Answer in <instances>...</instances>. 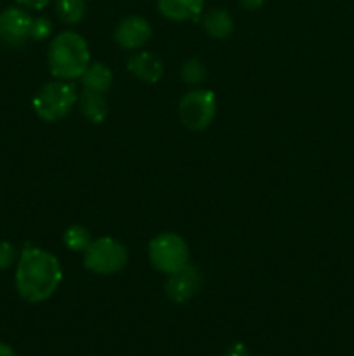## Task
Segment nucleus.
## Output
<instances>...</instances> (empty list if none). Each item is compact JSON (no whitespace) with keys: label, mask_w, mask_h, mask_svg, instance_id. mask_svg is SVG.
Listing matches in <instances>:
<instances>
[{"label":"nucleus","mask_w":354,"mask_h":356,"mask_svg":"<svg viewBox=\"0 0 354 356\" xmlns=\"http://www.w3.org/2000/svg\"><path fill=\"white\" fill-rule=\"evenodd\" d=\"M62 270L58 257L40 247H24L16 268V291L26 302L47 301L59 289Z\"/></svg>","instance_id":"f257e3e1"},{"label":"nucleus","mask_w":354,"mask_h":356,"mask_svg":"<svg viewBox=\"0 0 354 356\" xmlns=\"http://www.w3.org/2000/svg\"><path fill=\"white\" fill-rule=\"evenodd\" d=\"M47 65L54 79H80L90 65V51L85 38L76 31L59 33L49 45Z\"/></svg>","instance_id":"f03ea898"},{"label":"nucleus","mask_w":354,"mask_h":356,"mask_svg":"<svg viewBox=\"0 0 354 356\" xmlns=\"http://www.w3.org/2000/svg\"><path fill=\"white\" fill-rule=\"evenodd\" d=\"M78 101L75 86L68 80H52L42 86L33 97V111L44 122H59L68 117Z\"/></svg>","instance_id":"7ed1b4c3"},{"label":"nucleus","mask_w":354,"mask_h":356,"mask_svg":"<svg viewBox=\"0 0 354 356\" xmlns=\"http://www.w3.org/2000/svg\"><path fill=\"white\" fill-rule=\"evenodd\" d=\"M148 256L155 270L172 275L189 264V247L177 233H160L149 242Z\"/></svg>","instance_id":"20e7f679"},{"label":"nucleus","mask_w":354,"mask_h":356,"mask_svg":"<svg viewBox=\"0 0 354 356\" xmlns=\"http://www.w3.org/2000/svg\"><path fill=\"white\" fill-rule=\"evenodd\" d=\"M128 252L124 243L111 236H99L92 240L83 252V266L96 275L110 277L125 268Z\"/></svg>","instance_id":"39448f33"},{"label":"nucleus","mask_w":354,"mask_h":356,"mask_svg":"<svg viewBox=\"0 0 354 356\" xmlns=\"http://www.w3.org/2000/svg\"><path fill=\"white\" fill-rule=\"evenodd\" d=\"M179 118L183 125L189 131H203L214 122L217 113V97L210 89L189 90L180 99Z\"/></svg>","instance_id":"423d86ee"},{"label":"nucleus","mask_w":354,"mask_h":356,"mask_svg":"<svg viewBox=\"0 0 354 356\" xmlns=\"http://www.w3.org/2000/svg\"><path fill=\"white\" fill-rule=\"evenodd\" d=\"M31 21L24 7H7L0 13V40L9 45H21L30 38Z\"/></svg>","instance_id":"0eeeda50"},{"label":"nucleus","mask_w":354,"mask_h":356,"mask_svg":"<svg viewBox=\"0 0 354 356\" xmlns=\"http://www.w3.org/2000/svg\"><path fill=\"white\" fill-rule=\"evenodd\" d=\"M151 24H149L144 17L127 16L117 24L113 37L115 42H117L120 47L128 49V51H135V49L142 47V45L151 38Z\"/></svg>","instance_id":"6e6552de"},{"label":"nucleus","mask_w":354,"mask_h":356,"mask_svg":"<svg viewBox=\"0 0 354 356\" xmlns=\"http://www.w3.org/2000/svg\"><path fill=\"white\" fill-rule=\"evenodd\" d=\"M201 287V277L200 271L194 266L187 264L186 268L179 270L177 273L169 275L165 284L167 296L172 299L177 305H183V302L189 301L191 298L196 296V292Z\"/></svg>","instance_id":"1a4fd4ad"},{"label":"nucleus","mask_w":354,"mask_h":356,"mask_svg":"<svg viewBox=\"0 0 354 356\" xmlns=\"http://www.w3.org/2000/svg\"><path fill=\"white\" fill-rule=\"evenodd\" d=\"M127 70L141 82L156 83L163 76L165 66H163V61L155 52L139 51L128 58Z\"/></svg>","instance_id":"9d476101"},{"label":"nucleus","mask_w":354,"mask_h":356,"mask_svg":"<svg viewBox=\"0 0 354 356\" xmlns=\"http://www.w3.org/2000/svg\"><path fill=\"white\" fill-rule=\"evenodd\" d=\"M205 0H158V10L170 21L200 19Z\"/></svg>","instance_id":"9b49d317"},{"label":"nucleus","mask_w":354,"mask_h":356,"mask_svg":"<svg viewBox=\"0 0 354 356\" xmlns=\"http://www.w3.org/2000/svg\"><path fill=\"white\" fill-rule=\"evenodd\" d=\"M200 23L205 33L210 35L212 38H217V40H224L235 30V21L226 9L207 10L205 14H201Z\"/></svg>","instance_id":"f8f14e48"},{"label":"nucleus","mask_w":354,"mask_h":356,"mask_svg":"<svg viewBox=\"0 0 354 356\" xmlns=\"http://www.w3.org/2000/svg\"><path fill=\"white\" fill-rule=\"evenodd\" d=\"M78 106L83 117L90 122V124H103L106 120L108 113H110V106L104 97V94L94 92V90L83 89L78 96Z\"/></svg>","instance_id":"ddd939ff"},{"label":"nucleus","mask_w":354,"mask_h":356,"mask_svg":"<svg viewBox=\"0 0 354 356\" xmlns=\"http://www.w3.org/2000/svg\"><path fill=\"white\" fill-rule=\"evenodd\" d=\"M80 79H82L83 89L106 94L111 89V83H113V73L103 63H90Z\"/></svg>","instance_id":"4468645a"},{"label":"nucleus","mask_w":354,"mask_h":356,"mask_svg":"<svg viewBox=\"0 0 354 356\" xmlns=\"http://www.w3.org/2000/svg\"><path fill=\"white\" fill-rule=\"evenodd\" d=\"M56 13L66 24H76L87 13L85 0H56Z\"/></svg>","instance_id":"2eb2a0df"},{"label":"nucleus","mask_w":354,"mask_h":356,"mask_svg":"<svg viewBox=\"0 0 354 356\" xmlns=\"http://www.w3.org/2000/svg\"><path fill=\"white\" fill-rule=\"evenodd\" d=\"M62 242L73 252H85V249L92 242V236H90L89 229L85 226L73 225L66 228L65 235H62Z\"/></svg>","instance_id":"dca6fc26"},{"label":"nucleus","mask_w":354,"mask_h":356,"mask_svg":"<svg viewBox=\"0 0 354 356\" xmlns=\"http://www.w3.org/2000/svg\"><path fill=\"white\" fill-rule=\"evenodd\" d=\"M180 76H183L184 83H187V86H200L207 79V70H205V65L200 59L191 58L183 65Z\"/></svg>","instance_id":"f3484780"},{"label":"nucleus","mask_w":354,"mask_h":356,"mask_svg":"<svg viewBox=\"0 0 354 356\" xmlns=\"http://www.w3.org/2000/svg\"><path fill=\"white\" fill-rule=\"evenodd\" d=\"M52 31H54V26H52L51 19L42 16L33 17V21H31V30H30L31 40H37V42L45 40V38L51 37Z\"/></svg>","instance_id":"a211bd4d"},{"label":"nucleus","mask_w":354,"mask_h":356,"mask_svg":"<svg viewBox=\"0 0 354 356\" xmlns=\"http://www.w3.org/2000/svg\"><path fill=\"white\" fill-rule=\"evenodd\" d=\"M17 261V252L12 243L0 240V271L7 270Z\"/></svg>","instance_id":"6ab92c4d"},{"label":"nucleus","mask_w":354,"mask_h":356,"mask_svg":"<svg viewBox=\"0 0 354 356\" xmlns=\"http://www.w3.org/2000/svg\"><path fill=\"white\" fill-rule=\"evenodd\" d=\"M21 7L24 9H33V10H40L44 7H47L52 0H16Z\"/></svg>","instance_id":"aec40b11"},{"label":"nucleus","mask_w":354,"mask_h":356,"mask_svg":"<svg viewBox=\"0 0 354 356\" xmlns=\"http://www.w3.org/2000/svg\"><path fill=\"white\" fill-rule=\"evenodd\" d=\"M224 356H250V351L243 343H235L228 348Z\"/></svg>","instance_id":"412c9836"},{"label":"nucleus","mask_w":354,"mask_h":356,"mask_svg":"<svg viewBox=\"0 0 354 356\" xmlns=\"http://www.w3.org/2000/svg\"><path fill=\"white\" fill-rule=\"evenodd\" d=\"M264 2H266V0H239V3H242V6L248 10L260 9V7L264 6Z\"/></svg>","instance_id":"4be33fe9"},{"label":"nucleus","mask_w":354,"mask_h":356,"mask_svg":"<svg viewBox=\"0 0 354 356\" xmlns=\"http://www.w3.org/2000/svg\"><path fill=\"white\" fill-rule=\"evenodd\" d=\"M0 356H16V351L6 343H0Z\"/></svg>","instance_id":"5701e85b"}]
</instances>
